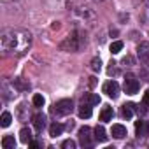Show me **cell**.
<instances>
[{"label":"cell","instance_id":"1","mask_svg":"<svg viewBox=\"0 0 149 149\" xmlns=\"http://www.w3.org/2000/svg\"><path fill=\"white\" fill-rule=\"evenodd\" d=\"M0 46L4 53L25 54L32 46V33L21 28H6L0 33Z\"/></svg>","mask_w":149,"mask_h":149},{"label":"cell","instance_id":"2","mask_svg":"<svg viewBox=\"0 0 149 149\" xmlns=\"http://www.w3.org/2000/svg\"><path fill=\"white\" fill-rule=\"evenodd\" d=\"M72 109H74V102L68 100V98H65V100H60V102L53 104V107L49 109V112H51L53 116L60 118V116H67V114H70Z\"/></svg>","mask_w":149,"mask_h":149},{"label":"cell","instance_id":"3","mask_svg":"<svg viewBox=\"0 0 149 149\" xmlns=\"http://www.w3.org/2000/svg\"><path fill=\"white\" fill-rule=\"evenodd\" d=\"M79 47H81V42H79V33H77V32L70 33V35L60 44V49H61V51H68V53H76Z\"/></svg>","mask_w":149,"mask_h":149},{"label":"cell","instance_id":"4","mask_svg":"<svg viewBox=\"0 0 149 149\" xmlns=\"http://www.w3.org/2000/svg\"><path fill=\"white\" fill-rule=\"evenodd\" d=\"M123 88L128 95H135L139 91V81L133 74H126L125 76V83H123Z\"/></svg>","mask_w":149,"mask_h":149},{"label":"cell","instance_id":"5","mask_svg":"<svg viewBox=\"0 0 149 149\" xmlns=\"http://www.w3.org/2000/svg\"><path fill=\"white\" fill-rule=\"evenodd\" d=\"M104 93L111 98H118L119 97V84L116 81H107L104 84Z\"/></svg>","mask_w":149,"mask_h":149},{"label":"cell","instance_id":"6","mask_svg":"<svg viewBox=\"0 0 149 149\" xmlns=\"http://www.w3.org/2000/svg\"><path fill=\"white\" fill-rule=\"evenodd\" d=\"M93 139L95 137H91V128L90 126H83L79 130V140H81L83 146H91L93 144Z\"/></svg>","mask_w":149,"mask_h":149},{"label":"cell","instance_id":"7","mask_svg":"<svg viewBox=\"0 0 149 149\" xmlns=\"http://www.w3.org/2000/svg\"><path fill=\"white\" fill-rule=\"evenodd\" d=\"M137 54L142 63H147L149 61V42H140L137 47Z\"/></svg>","mask_w":149,"mask_h":149},{"label":"cell","instance_id":"8","mask_svg":"<svg viewBox=\"0 0 149 149\" xmlns=\"http://www.w3.org/2000/svg\"><path fill=\"white\" fill-rule=\"evenodd\" d=\"M135 132H137V137H139V139L146 137V135L149 133V125H147V121L139 119V121L135 123Z\"/></svg>","mask_w":149,"mask_h":149},{"label":"cell","instance_id":"9","mask_svg":"<svg viewBox=\"0 0 149 149\" xmlns=\"http://www.w3.org/2000/svg\"><path fill=\"white\" fill-rule=\"evenodd\" d=\"M32 121H33V128H35L37 132H42V128L46 126V116H44L42 112L33 114V116H32Z\"/></svg>","mask_w":149,"mask_h":149},{"label":"cell","instance_id":"10","mask_svg":"<svg viewBox=\"0 0 149 149\" xmlns=\"http://www.w3.org/2000/svg\"><path fill=\"white\" fill-rule=\"evenodd\" d=\"M77 114H79V118H83V119L91 118V105H90L88 102H83V104L79 105V109H77Z\"/></svg>","mask_w":149,"mask_h":149},{"label":"cell","instance_id":"11","mask_svg":"<svg viewBox=\"0 0 149 149\" xmlns=\"http://www.w3.org/2000/svg\"><path fill=\"white\" fill-rule=\"evenodd\" d=\"M111 133H112V137H116V139H125V137H126V128H125L123 125H112Z\"/></svg>","mask_w":149,"mask_h":149},{"label":"cell","instance_id":"12","mask_svg":"<svg viewBox=\"0 0 149 149\" xmlns=\"http://www.w3.org/2000/svg\"><path fill=\"white\" fill-rule=\"evenodd\" d=\"M2 91H4V98H6V100H9V98H14V97H16V91H18V90H16V88H13V90L9 91V83H7V81H4V83H2Z\"/></svg>","mask_w":149,"mask_h":149},{"label":"cell","instance_id":"13","mask_svg":"<svg viewBox=\"0 0 149 149\" xmlns=\"http://www.w3.org/2000/svg\"><path fill=\"white\" fill-rule=\"evenodd\" d=\"M112 116H114V111H112V107H109V105H105L104 109H102V112H100V121H111L112 119Z\"/></svg>","mask_w":149,"mask_h":149},{"label":"cell","instance_id":"14","mask_svg":"<svg viewBox=\"0 0 149 149\" xmlns=\"http://www.w3.org/2000/svg\"><path fill=\"white\" fill-rule=\"evenodd\" d=\"M95 140H98V142H105L107 140V132H105V128L102 125H98L95 128Z\"/></svg>","mask_w":149,"mask_h":149},{"label":"cell","instance_id":"15","mask_svg":"<svg viewBox=\"0 0 149 149\" xmlns=\"http://www.w3.org/2000/svg\"><path fill=\"white\" fill-rule=\"evenodd\" d=\"M19 140H21L23 144H30V142H32V132H30V128H21V132H19Z\"/></svg>","mask_w":149,"mask_h":149},{"label":"cell","instance_id":"16","mask_svg":"<svg viewBox=\"0 0 149 149\" xmlns=\"http://www.w3.org/2000/svg\"><path fill=\"white\" fill-rule=\"evenodd\" d=\"M2 147H4V149H14V147H16V140H14V137L6 135V137L2 139Z\"/></svg>","mask_w":149,"mask_h":149},{"label":"cell","instance_id":"17","mask_svg":"<svg viewBox=\"0 0 149 149\" xmlns=\"http://www.w3.org/2000/svg\"><path fill=\"white\" fill-rule=\"evenodd\" d=\"M77 14H79L81 18H84V19H93V18H95V13H93L91 9H88V7H79Z\"/></svg>","mask_w":149,"mask_h":149},{"label":"cell","instance_id":"18","mask_svg":"<svg viewBox=\"0 0 149 149\" xmlns=\"http://www.w3.org/2000/svg\"><path fill=\"white\" fill-rule=\"evenodd\" d=\"M61 132H63V125H60V123H53L49 126V135L51 137H58V135H61Z\"/></svg>","mask_w":149,"mask_h":149},{"label":"cell","instance_id":"19","mask_svg":"<svg viewBox=\"0 0 149 149\" xmlns=\"http://www.w3.org/2000/svg\"><path fill=\"white\" fill-rule=\"evenodd\" d=\"M133 104H125L123 105V109H121V114H123V118H126V119H130L132 116H133Z\"/></svg>","mask_w":149,"mask_h":149},{"label":"cell","instance_id":"20","mask_svg":"<svg viewBox=\"0 0 149 149\" xmlns=\"http://www.w3.org/2000/svg\"><path fill=\"white\" fill-rule=\"evenodd\" d=\"M11 123H13V116H11V112H4L2 118H0V126H2V128H7Z\"/></svg>","mask_w":149,"mask_h":149},{"label":"cell","instance_id":"21","mask_svg":"<svg viewBox=\"0 0 149 149\" xmlns=\"http://www.w3.org/2000/svg\"><path fill=\"white\" fill-rule=\"evenodd\" d=\"M83 102H88L90 105H98V104H100V97H98V95H95V93H91V95L84 97V98H83Z\"/></svg>","mask_w":149,"mask_h":149},{"label":"cell","instance_id":"22","mask_svg":"<svg viewBox=\"0 0 149 149\" xmlns=\"http://www.w3.org/2000/svg\"><path fill=\"white\" fill-rule=\"evenodd\" d=\"M121 49H123V42H121V40H116V42L111 44V53H112V54H118Z\"/></svg>","mask_w":149,"mask_h":149},{"label":"cell","instance_id":"23","mask_svg":"<svg viewBox=\"0 0 149 149\" xmlns=\"http://www.w3.org/2000/svg\"><path fill=\"white\" fill-rule=\"evenodd\" d=\"M100 68H102L100 58H93V60H91V70H93V72H100Z\"/></svg>","mask_w":149,"mask_h":149},{"label":"cell","instance_id":"24","mask_svg":"<svg viewBox=\"0 0 149 149\" xmlns=\"http://www.w3.org/2000/svg\"><path fill=\"white\" fill-rule=\"evenodd\" d=\"M44 102H46V100H44V97H42V95H39V93H37V95H33V105H35V107H42V105H44Z\"/></svg>","mask_w":149,"mask_h":149},{"label":"cell","instance_id":"25","mask_svg":"<svg viewBox=\"0 0 149 149\" xmlns=\"http://www.w3.org/2000/svg\"><path fill=\"white\" fill-rule=\"evenodd\" d=\"M61 147H63V149H76V142H74L72 139H67V140H63Z\"/></svg>","mask_w":149,"mask_h":149},{"label":"cell","instance_id":"26","mask_svg":"<svg viewBox=\"0 0 149 149\" xmlns=\"http://www.w3.org/2000/svg\"><path fill=\"white\" fill-rule=\"evenodd\" d=\"M109 65H111V67L107 68V72H109V76H112V74H116V72H118V68H116V65H118V63H114V61H111Z\"/></svg>","mask_w":149,"mask_h":149},{"label":"cell","instance_id":"27","mask_svg":"<svg viewBox=\"0 0 149 149\" xmlns=\"http://www.w3.org/2000/svg\"><path fill=\"white\" fill-rule=\"evenodd\" d=\"M144 104L149 105V91H146V95H144Z\"/></svg>","mask_w":149,"mask_h":149},{"label":"cell","instance_id":"28","mask_svg":"<svg viewBox=\"0 0 149 149\" xmlns=\"http://www.w3.org/2000/svg\"><path fill=\"white\" fill-rule=\"evenodd\" d=\"M123 63H133V60H132V56H126V58L123 60Z\"/></svg>","mask_w":149,"mask_h":149},{"label":"cell","instance_id":"29","mask_svg":"<svg viewBox=\"0 0 149 149\" xmlns=\"http://www.w3.org/2000/svg\"><path fill=\"white\" fill-rule=\"evenodd\" d=\"M2 2H18V0H2Z\"/></svg>","mask_w":149,"mask_h":149},{"label":"cell","instance_id":"30","mask_svg":"<svg viewBox=\"0 0 149 149\" xmlns=\"http://www.w3.org/2000/svg\"><path fill=\"white\" fill-rule=\"evenodd\" d=\"M93 2H105V0H93Z\"/></svg>","mask_w":149,"mask_h":149}]
</instances>
